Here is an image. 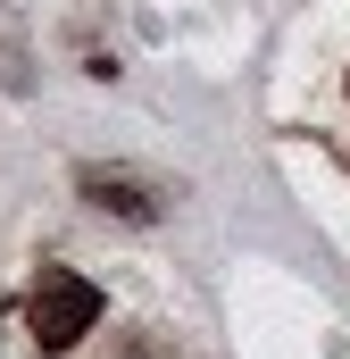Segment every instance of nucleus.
I'll use <instances>...</instances> for the list:
<instances>
[{
	"mask_svg": "<svg viewBox=\"0 0 350 359\" xmlns=\"http://www.w3.org/2000/svg\"><path fill=\"white\" fill-rule=\"evenodd\" d=\"M92 326H100V284L67 268H42L34 276V301H25V334L42 343V351H76Z\"/></svg>",
	"mask_w": 350,
	"mask_h": 359,
	"instance_id": "nucleus-1",
	"label": "nucleus"
},
{
	"mask_svg": "<svg viewBox=\"0 0 350 359\" xmlns=\"http://www.w3.org/2000/svg\"><path fill=\"white\" fill-rule=\"evenodd\" d=\"M84 192L100 201V209H117V217H134V226H150V217H159V201H150L142 184H125V176H84Z\"/></svg>",
	"mask_w": 350,
	"mask_h": 359,
	"instance_id": "nucleus-2",
	"label": "nucleus"
}]
</instances>
